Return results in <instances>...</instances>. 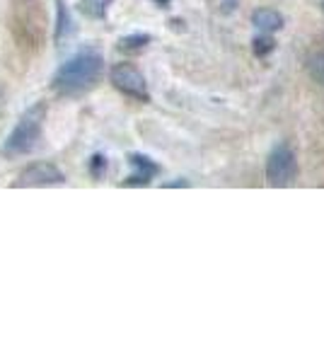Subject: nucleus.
<instances>
[{"mask_svg": "<svg viewBox=\"0 0 324 363\" xmlns=\"http://www.w3.org/2000/svg\"><path fill=\"white\" fill-rule=\"evenodd\" d=\"M104 70V58L95 49H82L61 63L51 78V87L61 97H78L97 85Z\"/></svg>", "mask_w": 324, "mask_h": 363, "instance_id": "nucleus-1", "label": "nucleus"}, {"mask_svg": "<svg viewBox=\"0 0 324 363\" xmlns=\"http://www.w3.org/2000/svg\"><path fill=\"white\" fill-rule=\"evenodd\" d=\"M10 29L20 49L39 51L46 39L44 0H10Z\"/></svg>", "mask_w": 324, "mask_h": 363, "instance_id": "nucleus-2", "label": "nucleus"}, {"mask_svg": "<svg viewBox=\"0 0 324 363\" xmlns=\"http://www.w3.org/2000/svg\"><path fill=\"white\" fill-rule=\"evenodd\" d=\"M46 114H49V104L37 102L20 116V121L15 124V128L10 131V136L3 143V153L8 157H20L34 150L37 140L41 136V128H44Z\"/></svg>", "mask_w": 324, "mask_h": 363, "instance_id": "nucleus-3", "label": "nucleus"}, {"mask_svg": "<svg viewBox=\"0 0 324 363\" xmlns=\"http://www.w3.org/2000/svg\"><path fill=\"white\" fill-rule=\"evenodd\" d=\"M298 177V160L296 153L286 143H279L271 148L267 157V179L271 186H291Z\"/></svg>", "mask_w": 324, "mask_h": 363, "instance_id": "nucleus-4", "label": "nucleus"}, {"mask_svg": "<svg viewBox=\"0 0 324 363\" xmlns=\"http://www.w3.org/2000/svg\"><path fill=\"white\" fill-rule=\"evenodd\" d=\"M109 83L121 92V95L135 99V102H150V90L145 83L143 73L131 63H116L109 70Z\"/></svg>", "mask_w": 324, "mask_h": 363, "instance_id": "nucleus-5", "label": "nucleus"}, {"mask_svg": "<svg viewBox=\"0 0 324 363\" xmlns=\"http://www.w3.org/2000/svg\"><path fill=\"white\" fill-rule=\"evenodd\" d=\"M63 182H66V174L54 162H34V165H29L17 177L13 186H54V184H63Z\"/></svg>", "mask_w": 324, "mask_h": 363, "instance_id": "nucleus-6", "label": "nucleus"}, {"mask_svg": "<svg viewBox=\"0 0 324 363\" xmlns=\"http://www.w3.org/2000/svg\"><path fill=\"white\" fill-rule=\"evenodd\" d=\"M133 165V174H128V179L123 182L126 186H143V184H150V179L155 177L157 172H160V167H157V162H152L150 157L145 155H131V160H128Z\"/></svg>", "mask_w": 324, "mask_h": 363, "instance_id": "nucleus-7", "label": "nucleus"}, {"mask_svg": "<svg viewBox=\"0 0 324 363\" xmlns=\"http://www.w3.org/2000/svg\"><path fill=\"white\" fill-rule=\"evenodd\" d=\"M252 25H255L259 32H279L284 27V15L276 13L271 8H259L252 13Z\"/></svg>", "mask_w": 324, "mask_h": 363, "instance_id": "nucleus-8", "label": "nucleus"}, {"mask_svg": "<svg viewBox=\"0 0 324 363\" xmlns=\"http://www.w3.org/2000/svg\"><path fill=\"white\" fill-rule=\"evenodd\" d=\"M111 3H114V0H80L78 8H80V13L85 17H90V20H104Z\"/></svg>", "mask_w": 324, "mask_h": 363, "instance_id": "nucleus-9", "label": "nucleus"}, {"mask_svg": "<svg viewBox=\"0 0 324 363\" xmlns=\"http://www.w3.org/2000/svg\"><path fill=\"white\" fill-rule=\"evenodd\" d=\"M308 70L315 83L324 85V49H317L315 54L308 58Z\"/></svg>", "mask_w": 324, "mask_h": 363, "instance_id": "nucleus-10", "label": "nucleus"}, {"mask_svg": "<svg viewBox=\"0 0 324 363\" xmlns=\"http://www.w3.org/2000/svg\"><path fill=\"white\" fill-rule=\"evenodd\" d=\"M58 22H56V42H63V37H68L70 34V13H68V8L66 5L58 0Z\"/></svg>", "mask_w": 324, "mask_h": 363, "instance_id": "nucleus-11", "label": "nucleus"}, {"mask_svg": "<svg viewBox=\"0 0 324 363\" xmlns=\"http://www.w3.org/2000/svg\"><path fill=\"white\" fill-rule=\"evenodd\" d=\"M150 44V34H128L119 42L121 51H140Z\"/></svg>", "mask_w": 324, "mask_h": 363, "instance_id": "nucleus-12", "label": "nucleus"}, {"mask_svg": "<svg viewBox=\"0 0 324 363\" xmlns=\"http://www.w3.org/2000/svg\"><path fill=\"white\" fill-rule=\"evenodd\" d=\"M252 49H255V56L264 58V56H269L271 51L276 49V39L271 37L269 32H264V34H259V37H255V42H252Z\"/></svg>", "mask_w": 324, "mask_h": 363, "instance_id": "nucleus-13", "label": "nucleus"}, {"mask_svg": "<svg viewBox=\"0 0 324 363\" xmlns=\"http://www.w3.org/2000/svg\"><path fill=\"white\" fill-rule=\"evenodd\" d=\"M104 169H107V157H104V155H95V157H92V160H90L92 177H102Z\"/></svg>", "mask_w": 324, "mask_h": 363, "instance_id": "nucleus-14", "label": "nucleus"}, {"mask_svg": "<svg viewBox=\"0 0 324 363\" xmlns=\"http://www.w3.org/2000/svg\"><path fill=\"white\" fill-rule=\"evenodd\" d=\"M155 3H157V5H167L169 0H155Z\"/></svg>", "mask_w": 324, "mask_h": 363, "instance_id": "nucleus-15", "label": "nucleus"}, {"mask_svg": "<svg viewBox=\"0 0 324 363\" xmlns=\"http://www.w3.org/2000/svg\"><path fill=\"white\" fill-rule=\"evenodd\" d=\"M320 5H322V10H324V0H320Z\"/></svg>", "mask_w": 324, "mask_h": 363, "instance_id": "nucleus-16", "label": "nucleus"}]
</instances>
